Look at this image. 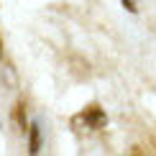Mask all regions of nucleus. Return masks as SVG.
I'll list each match as a JSON object with an SVG mask.
<instances>
[{"instance_id": "f257e3e1", "label": "nucleus", "mask_w": 156, "mask_h": 156, "mask_svg": "<svg viewBox=\"0 0 156 156\" xmlns=\"http://www.w3.org/2000/svg\"><path fill=\"white\" fill-rule=\"evenodd\" d=\"M77 123H84L87 131H100V128H105L108 118H105V113H102L97 105H90L84 113H80V115L74 118V126H77Z\"/></svg>"}, {"instance_id": "f03ea898", "label": "nucleus", "mask_w": 156, "mask_h": 156, "mask_svg": "<svg viewBox=\"0 0 156 156\" xmlns=\"http://www.w3.org/2000/svg\"><path fill=\"white\" fill-rule=\"evenodd\" d=\"M38 133H41L38 126H31V148H28L31 154H38Z\"/></svg>"}, {"instance_id": "7ed1b4c3", "label": "nucleus", "mask_w": 156, "mask_h": 156, "mask_svg": "<svg viewBox=\"0 0 156 156\" xmlns=\"http://www.w3.org/2000/svg\"><path fill=\"white\" fill-rule=\"evenodd\" d=\"M0 46H3V44H0ZM0 51H3V49H0Z\"/></svg>"}]
</instances>
